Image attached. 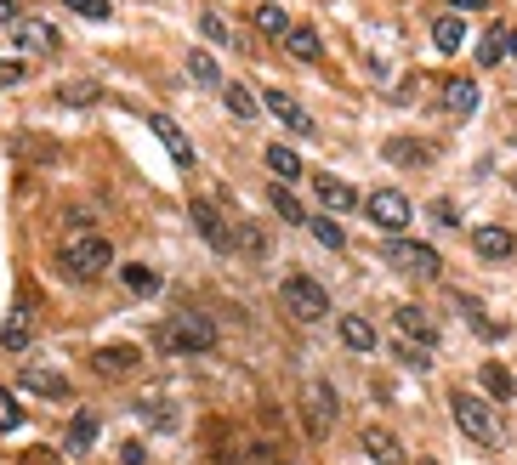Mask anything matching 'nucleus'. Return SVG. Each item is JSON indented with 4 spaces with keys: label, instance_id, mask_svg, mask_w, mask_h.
Masks as SVG:
<instances>
[{
    "label": "nucleus",
    "instance_id": "1a4fd4ad",
    "mask_svg": "<svg viewBox=\"0 0 517 465\" xmlns=\"http://www.w3.org/2000/svg\"><path fill=\"white\" fill-rule=\"evenodd\" d=\"M262 108H268L273 120L285 125V131H296V137H313V114H307L302 103H296V97H290V91H262Z\"/></svg>",
    "mask_w": 517,
    "mask_h": 465
},
{
    "label": "nucleus",
    "instance_id": "aec40b11",
    "mask_svg": "<svg viewBox=\"0 0 517 465\" xmlns=\"http://www.w3.org/2000/svg\"><path fill=\"white\" fill-rule=\"evenodd\" d=\"M472 250H478L483 261H506L517 250V239L506 233V227H478V233H472Z\"/></svg>",
    "mask_w": 517,
    "mask_h": 465
},
{
    "label": "nucleus",
    "instance_id": "4be33fe9",
    "mask_svg": "<svg viewBox=\"0 0 517 465\" xmlns=\"http://www.w3.org/2000/svg\"><path fill=\"white\" fill-rule=\"evenodd\" d=\"M313 193H319L324 210H358V205H364V199H358V193L341 182V176H319V182H313Z\"/></svg>",
    "mask_w": 517,
    "mask_h": 465
},
{
    "label": "nucleus",
    "instance_id": "dca6fc26",
    "mask_svg": "<svg viewBox=\"0 0 517 465\" xmlns=\"http://www.w3.org/2000/svg\"><path fill=\"white\" fill-rule=\"evenodd\" d=\"M188 216H194V227H199V233H205V239L216 244V250H228V222H222L216 199H194V205H188Z\"/></svg>",
    "mask_w": 517,
    "mask_h": 465
},
{
    "label": "nucleus",
    "instance_id": "9b49d317",
    "mask_svg": "<svg viewBox=\"0 0 517 465\" xmlns=\"http://www.w3.org/2000/svg\"><path fill=\"white\" fill-rule=\"evenodd\" d=\"M18 386H23V392H40V397H52V403H63V397H74V392H69V375H63V369H46V363H29V369H23V375H18Z\"/></svg>",
    "mask_w": 517,
    "mask_h": 465
},
{
    "label": "nucleus",
    "instance_id": "72a5a7b5",
    "mask_svg": "<svg viewBox=\"0 0 517 465\" xmlns=\"http://www.w3.org/2000/svg\"><path fill=\"white\" fill-rule=\"evenodd\" d=\"M307 233H313V239H319L324 250H347V233H341V227L330 222V216H313V222H307Z\"/></svg>",
    "mask_w": 517,
    "mask_h": 465
},
{
    "label": "nucleus",
    "instance_id": "f8f14e48",
    "mask_svg": "<svg viewBox=\"0 0 517 465\" xmlns=\"http://www.w3.org/2000/svg\"><path fill=\"white\" fill-rule=\"evenodd\" d=\"M143 363V346H131V341H114V346H97L91 352V369L97 375H125V369H137Z\"/></svg>",
    "mask_w": 517,
    "mask_h": 465
},
{
    "label": "nucleus",
    "instance_id": "e433bc0d",
    "mask_svg": "<svg viewBox=\"0 0 517 465\" xmlns=\"http://www.w3.org/2000/svg\"><path fill=\"white\" fill-rule=\"evenodd\" d=\"M290 454L279 443H273V437H256V443H250V460L245 465H285Z\"/></svg>",
    "mask_w": 517,
    "mask_h": 465
},
{
    "label": "nucleus",
    "instance_id": "f257e3e1",
    "mask_svg": "<svg viewBox=\"0 0 517 465\" xmlns=\"http://www.w3.org/2000/svg\"><path fill=\"white\" fill-rule=\"evenodd\" d=\"M57 267H63L74 284H91V278H103L108 267H114V244H108L103 233H74V239L63 244Z\"/></svg>",
    "mask_w": 517,
    "mask_h": 465
},
{
    "label": "nucleus",
    "instance_id": "de8ad7c7",
    "mask_svg": "<svg viewBox=\"0 0 517 465\" xmlns=\"http://www.w3.org/2000/svg\"><path fill=\"white\" fill-rule=\"evenodd\" d=\"M512 188H517V176H512Z\"/></svg>",
    "mask_w": 517,
    "mask_h": 465
},
{
    "label": "nucleus",
    "instance_id": "c03bdc74",
    "mask_svg": "<svg viewBox=\"0 0 517 465\" xmlns=\"http://www.w3.org/2000/svg\"><path fill=\"white\" fill-rule=\"evenodd\" d=\"M449 6H455V12H483L489 0H449Z\"/></svg>",
    "mask_w": 517,
    "mask_h": 465
},
{
    "label": "nucleus",
    "instance_id": "79ce46f5",
    "mask_svg": "<svg viewBox=\"0 0 517 465\" xmlns=\"http://www.w3.org/2000/svg\"><path fill=\"white\" fill-rule=\"evenodd\" d=\"M398 358H404V363H410V369H427V352H421V346H410V341H398Z\"/></svg>",
    "mask_w": 517,
    "mask_h": 465
},
{
    "label": "nucleus",
    "instance_id": "4468645a",
    "mask_svg": "<svg viewBox=\"0 0 517 465\" xmlns=\"http://www.w3.org/2000/svg\"><path fill=\"white\" fill-rule=\"evenodd\" d=\"M398 335H404L410 346H421V352H427V346H438V324H432L421 307H398Z\"/></svg>",
    "mask_w": 517,
    "mask_h": 465
},
{
    "label": "nucleus",
    "instance_id": "f704fd0d",
    "mask_svg": "<svg viewBox=\"0 0 517 465\" xmlns=\"http://www.w3.org/2000/svg\"><path fill=\"white\" fill-rule=\"evenodd\" d=\"M273 210H279V222H290V227H307V210L290 199V188H279L273 182Z\"/></svg>",
    "mask_w": 517,
    "mask_h": 465
},
{
    "label": "nucleus",
    "instance_id": "ddd939ff",
    "mask_svg": "<svg viewBox=\"0 0 517 465\" xmlns=\"http://www.w3.org/2000/svg\"><path fill=\"white\" fill-rule=\"evenodd\" d=\"M358 443H364V454H370L375 465H410V460H404V443H398L387 426H370Z\"/></svg>",
    "mask_w": 517,
    "mask_h": 465
},
{
    "label": "nucleus",
    "instance_id": "2f4dec72",
    "mask_svg": "<svg viewBox=\"0 0 517 465\" xmlns=\"http://www.w3.org/2000/svg\"><path fill=\"white\" fill-rule=\"evenodd\" d=\"M256 29H262L268 40H285L290 35V18L279 12V6H256Z\"/></svg>",
    "mask_w": 517,
    "mask_h": 465
},
{
    "label": "nucleus",
    "instance_id": "4c0bfd02",
    "mask_svg": "<svg viewBox=\"0 0 517 465\" xmlns=\"http://www.w3.org/2000/svg\"><path fill=\"white\" fill-rule=\"evenodd\" d=\"M18 426H23V403L0 386V437H6V431H18Z\"/></svg>",
    "mask_w": 517,
    "mask_h": 465
},
{
    "label": "nucleus",
    "instance_id": "2eb2a0df",
    "mask_svg": "<svg viewBox=\"0 0 517 465\" xmlns=\"http://www.w3.org/2000/svg\"><path fill=\"white\" fill-rule=\"evenodd\" d=\"M12 40H18L23 52H35V57L57 52V29H52V23H40V18H23L18 29H12Z\"/></svg>",
    "mask_w": 517,
    "mask_h": 465
},
{
    "label": "nucleus",
    "instance_id": "c85d7f7f",
    "mask_svg": "<svg viewBox=\"0 0 517 465\" xmlns=\"http://www.w3.org/2000/svg\"><path fill=\"white\" fill-rule=\"evenodd\" d=\"M461 40H466V23L455 18V12L432 23V46H438V52H461Z\"/></svg>",
    "mask_w": 517,
    "mask_h": 465
},
{
    "label": "nucleus",
    "instance_id": "412c9836",
    "mask_svg": "<svg viewBox=\"0 0 517 465\" xmlns=\"http://www.w3.org/2000/svg\"><path fill=\"white\" fill-rule=\"evenodd\" d=\"M381 154L393 159V165H410V171H421V165H432V142H415V137H393Z\"/></svg>",
    "mask_w": 517,
    "mask_h": 465
},
{
    "label": "nucleus",
    "instance_id": "a18cd8bd",
    "mask_svg": "<svg viewBox=\"0 0 517 465\" xmlns=\"http://www.w3.org/2000/svg\"><path fill=\"white\" fill-rule=\"evenodd\" d=\"M6 23H12V0H0V29H6Z\"/></svg>",
    "mask_w": 517,
    "mask_h": 465
},
{
    "label": "nucleus",
    "instance_id": "c9c22d12",
    "mask_svg": "<svg viewBox=\"0 0 517 465\" xmlns=\"http://www.w3.org/2000/svg\"><path fill=\"white\" fill-rule=\"evenodd\" d=\"M125 284H131L137 295H160V273L143 267V261H131V267H125Z\"/></svg>",
    "mask_w": 517,
    "mask_h": 465
},
{
    "label": "nucleus",
    "instance_id": "423d86ee",
    "mask_svg": "<svg viewBox=\"0 0 517 465\" xmlns=\"http://www.w3.org/2000/svg\"><path fill=\"white\" fill-rule=\"evenodd\" d=\"M35 324H40V301L35 290H23L6 312V329H0V352H23V346L35 341Z\"/></svg>",
    "mask_w": 517,
    "mask_h": 465
},
{
    "label": "nucleus",
    "instance_id": "7ed1b4c3",
    "mask_svg": "<svg viewBox=\"0 0 517 465\" xmlns=\"http://www.w3.org/2000/svg\"><path fill=\"white\" fill-rule=\"evenodd\" d=\"M449 414H455V426H461L472 443H483V448H500V443H506V431H500V414L489 409L478 392H455V397H449Z\"/></svg>",
    "mask_w": 517,
    "mask_h": 465
},
{
    "label": "nucleus",
    "instance_id": "6e6552de",
    "mask_svg": "<svg viewBox=\"0 0 517 465\" xmlns=\"http://www.w3.org/2000/svg\"><path fill=\"white\" fill-rule=\"evenodd\" d=\"M302 420H307V437H324V431L336 426V392H330V380H313L302 392Z\"/></svg>",
    "mask_w": 517,
    "mask_h": 465
},
{
    "label": "nucleus",
    "instance_id": "393cba45",
    "mask_svg": "<svg viewBox=\"0 0 517 465\" xmlns=\"http://www.w3.org/2000/svg\"><path fill=\"white\" fill-rule=\"evenodd\" d=\"M506 52H512V29H506V23H500V29H489V35L478 40V63H483V69H495Z\"/></svg>",
    "mask_w": 517,
    "mask_h": 465
},
{
    "label": "nucleus",
    "instance_id": "49530a36",
    "mask_svg": "<svg viewBox=\"0 0 517 465\" xmlns=\"http://www.w3.org/2000/svg\"><path fill=\"white\" fill-rule=\"evenodd\" d=\"M512 57H517V29H512Z\"/></svg>",
    "mask_w": 517,
    "mask_h": 465
},
{
    "label": "nucleus",
    "instance_id": "a211bd4d",
    "mask_svg": "<svg viewBox=\"0 0 517 465\" xmlns=\"http://www.w3.org/2000/svg\"><path fill=\"white\" fill-rule=\"evenodd\" d=\"M472 108H478V80H472V74H455V80H449V86H444V114H455V120H466Z\"/></svg>",
    "mask_w": 517,
    "mask_h": 465
},
{
    "label": "nucleus",
    "instance_id": "09e8293b",
    "mask_svg": "<svg viewBox=\"0 0 517 465\" xmlns=\"http://www.w3.org/2000/svg\"><path fill=\"white\" fill-rule=\"evenodd\" d=\"M421 465H432V460H421Z\"/></svg>",
    "mask_w": 517,
    "mask_h": 465
},
{
    "label": "nucleus",
    "instance_id": "6ab92c4d",
    "mask_svg": "<svg viewBox=\"0 0 517 465\" xmlns=\"http://www.w3.org/2000/svg\"><path fill=\"white\" fill-rule=\"evenodd\" d=\"M228 250H239L245 261H262L268 256V233H262L256 222H233L228 227Z\"/></svg>",
    "mask_w": 517,
    "mask_h": 465
},
{
    "label": "nucleus",
    "instance_id": "39448f33",
    "mask_svg": "<svg viewBox=\"0 0 517 465\" xmlns=\"http://www.w3.org/2000/svg\"><path fill=\"white\" fill-rule=\"evenodd\" d=\"M381 256H387V267H398V273H410V278H438L444 273V256L421 239H387Z\"/></svg>",
    "mask_w": 517,
    "mask_h": 465
},
{
    "label": "nucleus",
    "instance_id": "20e7f679",
    "mask_svg": "<svg viewBox=\"0 0 517 465\" xmlns=\"http://www.w3.org/2000/svg\"><path fill=\"white\" fill-rule=\"evenodd\" d=\"M279 301H285V312L296 324H324V318H330V295H324L319 278H307V273H290L285 284H279Z\"/></svg>",
    "mask_w": 517,
    "mask_h": 465
},
{
    "label": "nucleus",
    "instance_id": "0eeeda50",
    "mask_svg": "<svg viewBox=\"0 0 517 465\" xmlns=\"http://www.w3.org/2000/svg\"><path fill=\"white\" fill-rule=\"evenodd\" d=\"M364 216H370L381 233H393V239H398V233L410 227V199H404L398 188H375L370 199H364Z\"/></svg>",
    "mask_w": 517,
    "mask_h": 465
},
{
    "label": "nucleus",
    "instance_id": "a878e982",
    "mask_svg": "<svg viewBox=\"0 0 517 465\" xmlns=\"http://www.w3.org/2000/svg\"><path fill=\"white\" fill-rule=\"evenodd\" d=\"M478 380H483V392H489V397H517V380H512L506 363H483Z\"/></svg>",
    "mask_w": 517,
    "mask_h": 465
},
{
    "label": "nucleus",
    "instance_id": "a19ab883",
    "mask_svg": "<svg viewBox=\"0 0 517 465\" xmlns=\"http://www.w3.org/2000/svg\"><path fill=\"white\" fill-rule=\"evenodd\" d=\"M18 80H23V63H18V57H0V91L18 86Z\"/></svg>",
    "mask_w": 517,
    "mask_h": 465
},
{
    "label": "nucleus",
    "instance_id": "9d476101",
    "mask_svg": "<svg viewBox=\"0 0 517 465\" xmlns=\"http://www.w3.org/2000/svg\"><path fill=\"white\" fill-rule=\"evenodd\" d=\"M148 131H154V137L165 142V154L177 159L182 171H194V165H199L194 142H188V137H182V131H177V120H171V114H148Z\"/></svg>",
    "mask_w": 517,
    "mask_h": 465
},
{
    "label": "nucleus",
    "instance_id": "cd10ccee",
    "mask_svg": "<svg viewBox=\"0 0 517 465\" xmlns=\"http://www.w3.org/2000/svg\"><path fill=\"white\" fill-rule=\"evenodd\" d=\"M188 80H194V86H205V91H222V69H216V57L211 52H194V57H188Z\"/></svg>",
    "mask_w": 517,
    "mask_h": 465
},
{
    "label": "nucleus",
    "instance_id": "58836bf2",
    "mask_svg": "<svg viewBox=\"0 0 517 465\" xmlns=\"http://www.w3.org/2000/svg\"><path fill=\"white\" fill-rule=\"evenodd\" d=\"M69 12H80V18H91V23H108V0H63Z\"/></svg>",
    "mask_w": 517,
    "mask_h": 465
},
{
    "label": "nucleus",
    "instance_id": "b1692460",
    "mask_svg": "<svg viewBox=\"0 0 517 465\" xmlns=\"http://www.w3.org/2000/svg\"><path fill=\"white\" fill-rule=\"evenodd\" d=\"M222 108H228V114H233V120H239V125H250V120H256V108H262V103H256V97H250V91L239 86V80H228V86H222Z\"/></svg>",
    "mask_w": 517,
    "mask_h": 465
},
{
    "label": "nucleus",
    "instance_id": "c756f323",
    "mask_svg": "<svg viewBox=\"0 0 517 465\" xmlns=\"http://www.w3.org/2000/svg\"><path fill=\"white\" fill-rule=\"evenodd\" d=\"M262 159H268L273 182H296V176H302V159L290 154V148H279V142H273V148H268V154H262Z\"/></svg>",
    "mask_w": 517,
    "mask_h": 465
},
{
    "label": "nucleus",
    "instance_id": "5701e85b",
    "mask_svg": "<svg viewBox=\"0 0 517 465\" xmlns=\"http://www.w3.org/2000/svg\"><path fill=\"white\" fill-rule=\"evenodd\" d=\"M285 52L296 57V63H319V57H324V40H319V29H296V23H290Z\"/></svg>",
    "mask_w": 517,
    "mask_h": 465
},
{
    "label": "nucleus",
    "instance_id": "7c9ffc66",
    "mask_svg": "<svg viewBox=\"0 0 517 465\" xmlns=\"http://www.w3.org/2000/svg\"><path fill=\"white\" fill-rule=\"evenodd\" d=\"M97 80H63V86H57V103H69V108H80V103H97Z\"/></svg>",
    "mask_w": 517,
    "mask_h": 465
},
{
    "label": "nucleus",
    "instance_id": "ea45409f",
    "mask_svg": "<svg viewBox=\"0 0 517 465\" xmlns=\"http://www.w3.org/2000/svg\"><path fill=\"white\" fill-rule=\"evenodd\" d=\"M199 29H205V40H216V46H228V40H233V29L216 18V12H205V18H199Z\"/></svg>",
    "mask_w": 517,
    "mask_h": 465
},
{
    "label": "nucleus",
    "instance_id": "f03ea898",
    "mask_svg": "<svg viewBox=\"0 0 517 465\" xmlns=\"http://www.w3.org/2000/svg\"><path fill=\"white\" fill-rule=\"evenodd\" d=\"M160 346L171 352V358H199V352L216 346V324L205 318V312H177V318H165Z\"/></svg>",
    "mask_w": 517,
    "mask_h": 465
},
{
    "label": "nucleus",
    "instance_id": "473e14b6",
    "mask_svg": "<svg viewBox=\"0 0 517 465\" xmlns=\"http://www.w3.org/2000/svg\"><path fill=\"white\" fill-rule=\"evenodd\" d=\"M137 414H143L154 431H171V426H177V414H171V403H165V397H148V403H137Z\"/></svg>",
    "mask_w": 517,
    "mask_h": 465
},
{
    "label": "nucleus",
    "instance_id": "f3484780",
    "mask_svg": "<svg viewBox=\"0 0 517 465\" xmlns=\"http://www.w3.org/2000/svg\"><path fill=\"white\" fill-rule=\"evenodd\" d=\"M336 335H341V346H347V352H375V324L370 318H364V312H347V318H341L336 324Z\"/></svg>",
    "mask_w": 517,
    "mask_h": 465
},
{
    "label": "nucleus",
    "instance_id": "bb28decb",
    "mask_svg": "<svg viewBox=\"0 0 517 465\" xmlns=\"http://www.w3.org/2000/svg\"><path fill=\"white\" fill-rule=\"evenodd\" d=\"M91 443H97V414L80 409L74 414V426H69V454H91Z\"/></svg>",
    "mask_w": 517,
    "mask_h": 465
},
{
    "label": "nucleus",
    "instance_id": "37998d69",
    "mask_svg": "<svg viewBox=\"0 0 517 465\" xmlns=\"http://www.w3.org/2000/svg\"><path fill=\"white\" fill-rule=\"evenodd\" d=\"M432 222H438V227H455L461 216H455V205H449V199H438V205H432Z\"/></svg>",
    "mask_w": 517,
    "mask_h": 465
}]
</instances>
